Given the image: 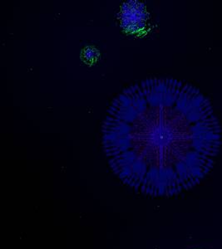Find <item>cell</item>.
<instances>
[{"label": "cell", "mask_w": 222, "mask_h": 249, "mask_svg": "<svg viewBox=\"0 0 222 249\" xmlns=\"http://www.w3.org/2000/svg\"><path fill=\"white\" fill-rule=\"evenodd\" d=\"M102 134L112 171L131 189L153 197L198 184L222 144L210 101L172 78H149L125 89L109 107Z\"/></svg>", "instance_id": "6da1fadb"}, {"label": "cell", "mask_w": 222, "mask_h": 249, "mask_svg": "<svg viewBox=\"0 0 222 249\" xmlns=\"http://www.w3.org/2000/svg\"><path fill=\"white\" fill-rule=\"evenodd\" d=\"M86 55H87L89 57H92L94 56V53L90 50V51H88V53H87Z\"/></svg>", "instance_id": "7a4b0ae2"}]
</instances>
